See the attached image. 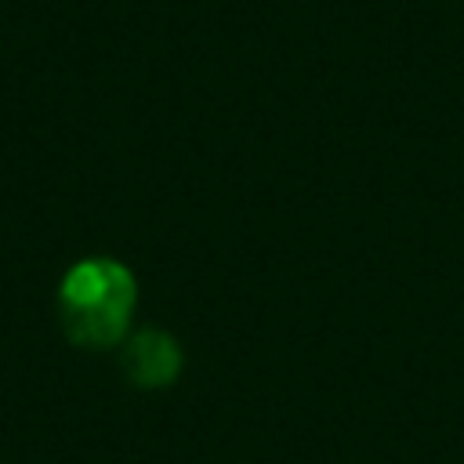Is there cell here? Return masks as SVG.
<instances>
[{
  "instance_id": "2",
  "label": "cell",
  "mask_w": 464,
  "mask_h": 464,
  "mask_svg": "<svg viewBox=\"0 0 464 464\" xmlns=\"http://www.w3.org/2000/svg\"><path fill=\"white\" fill-rule=\"evenodd\" d=\"M123 373L138 388H167L181 373V348L163 330H138L123 344Z\"/></svg>"
},
{
  "instance_id": "1",
  "label": "cell",
  "mask_w": 464,
  "mask_h": 464,
  "mask_svg": "<svg viewBox=\"0 0 464 464\" xmlns=\"http://www.w3.org/2000/svg\"><path fill=\"white\" fill-rule=\"evenodd\" d=\"M138 308L134 272L116 257L76 261L58 286V323L80 348H112L127 337Z\"/></svg>"
}]
</instances>
